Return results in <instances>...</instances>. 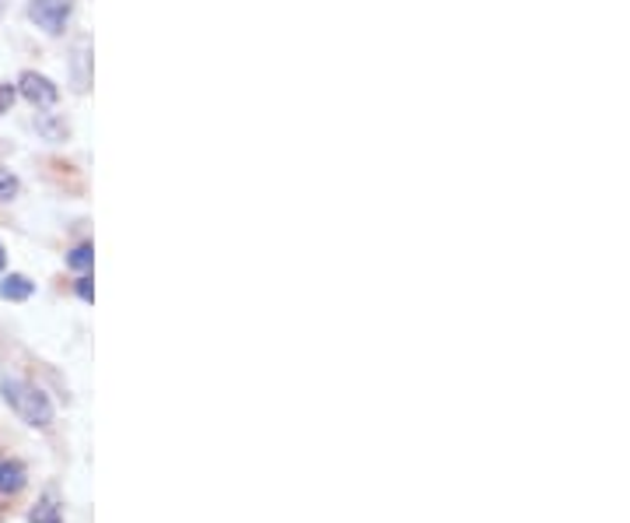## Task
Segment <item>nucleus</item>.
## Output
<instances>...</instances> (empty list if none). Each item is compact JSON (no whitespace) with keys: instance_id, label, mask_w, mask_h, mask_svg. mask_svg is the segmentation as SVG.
<instances>
[{"instance_id":"nucleus-6","label":"nucleus","mask_w":630,"mask_h":523,"mask_svg":"<svg viewBox=\"0 0 630 523\" xmlns=\"http://www.w3.org/2000/svg\"><path fill=\"white\" fill-rule=\"evenodd\" d=\"M29 520H32V523H63L60 506L53 503V495H42V499H39V506L32 510Z\"/></svg>"},{"instance_id":"nucleus-1","label":"nucleus","mask_w":630,"mask_h":523,"mask_svg":"<svg viewBox=\"0 0 630 523\" xmlns=\"http://www.w3.org/2000/svg\"><path fill=\"white\" fill-rule=\"evenodd\" d=\"M0 394H4L14 415L21 422H29L32 429H47L53 422V401L42 394L39 386H32L26 380H0Z\"/></svg>"},{"instance_id":"nucleus-12","label":"nucleus","mask_w":630,"mask_h":523,"mask_svg":"<svg viewBox=\"0 0 630 523\" xmlns=\"http://www.w3.org/2000/svg\"><path fill=\"white\" fill-rule=\"evenodd\" d=\"M4 8H8V0H0V14H4Z\"/></svg>"},{"instance_id":"nucleus-3","label":"nucleus","mask_w":630,"mask_h":523,"mask_svg":"<svg viewBox=\"0 0 630 523\" xmlns=\"http://www.w3.org/2000/svg\"><path fill=\"white\" fill-rule=\"evenodd\" d=\"M18 92L26 95L32 105H39V109H47V105H53L60 99L57 84L47 74H35V71H26V74L18 78Z\"/></svg>"},{"instance_id":"nucleus-11","label":"nucleus","mask_w":630,"mask_h":523,"mask_svg":"<svg viewBox=\"0 0 630 523\" xmlns=\"http://www.w3.org/2000/svg\"><path fill=\"white\" fill-rule=\"evenodd\" d=\"M4 260H8V253H4V247H0V271H4Z\"/></svg>"},{"instance_id":"nucleus-2","label":"nucleus","mask_w":630,"mask_h":523,"mask_svg":"<svg viewBox=\"0 0 630 523\" xmlns=\"http://www.w3.org/2000/svg\"><path fill=\"white\" fill-rule=\"evenodd\" d=\"M71 14H74V0H29V18L50 36H60Z\"/></svg>"},{"instance_id":"nucleus-9","label":"nucleus","mask_w":630,"mask_h":523,"mask_svg":"<svg viewBox=\"0 0 630 523\" xmlns=\"http://www.w3.org/2000/svg\"><path fill=\"white\" fill-rule=\"evenodd\" d=\"M78 295L84 302H92L95 299V289H92V278H78Z\"/></svg>"},{"instance_id":"nucleus-8","label":"nucleus","mask_w":630,"mask_h":523,"mask_svg":"<svg viewBox=\"0 0 630 523\" xmlns=\"http://www.w3.org/2000/svg\"><path fill=\"white\" fill-rule=\"evenodd\" d=\"M92 253H95V250H92V247H88V243H84V247H78V250H74L71 257H67V264H71L74 271H84V268H92Z\"/></svg>"},{"instance_id":"nucleus-5","label":"nucleus","mask_w":630,"mask_h":523,"mask_svg":"<svg viewBox=\"0 0 630 523\" xmlns=\"http://www.w3.org/2000/svg\"><path fill=\"white\" fill-rule=\"evenodd\" d=\"M32 292H35V285L26 274H8L4 281H0V295H4L8 302H26Z\"/></svg>"},{"instance_id":"nucleus-10","label":"nucleus","mask_w":630,"mask_h":523,"mask_svg":"<svg viewBox=\"0 0 630 523\" xmlns=\"http://www.w3.org/2000/svg\"><path fill=\"white\" fill-rule=\"evenodd\" d=\"M11 102H14V89H11V84H0V113H4Z\"/></svg>"},{"instance_id":"nucleus-7","label":"nucleus","mask_w":630,"mask_h":523,"mask_svg":"<svg viewBox=\"0 0 630 523\" xmlns=\"http://www.w3.org/2000/svg\"><path fill=\"white\" fill-rule=\"evenodd\" d=\"M18 190H21L18 177H14L11 169L0 165V201H14V198H18Z\"/></svg>"},{"instance_id":"nucleus-4","label":"nucleus","mask_w":630,"mask_h":523,"mask_svg":"<svg viewBox=\"0 0 630 523\" xmlns=\"http://www.w3.org/2000/svg\"><path fill=\"white\" fill-rule=\"evenodd\" d=\"M26 464L18 461H0V495H14L26 489Z\"/></svg>"}]
</instances>
